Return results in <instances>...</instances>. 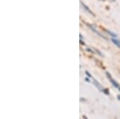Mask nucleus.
<instances>
[{
    "label": "nucleus",
    "instance_id": "obj_1",
    "mask_svg": "<svg viewBox=\"0 0 120 119\" xmlns=\"http://www.w3.org/2000/svg\"><path fill=\"white\" fill-rule=\"evenodd\" d=\"M106 73V76H107V77L109 78L110 81H111V82L112 84H113L114 86L116 87V88H119V84H118L117 82H116L115 80L112 79V77H111V76L110 75V73Z\"/></svg>",
    "mask_w": 120,
    "mask_h": 119
},
{
    "label": "nucleus",
    "instance_id": "obj_2",
    "mask_svg": "<svg viewBox=\"0 0 120 119\" xmlns=\"http://www.w3.org/2000/svg\"><path fill=\"white\" fill-rule=\"evenodd\" d=\"M86 25H87V26L89 27V28H90V29H91V30L93 31V32H95V33H96V34H97V35H98V36H101V37H102V38H104V39H106V37H105V36H102V35H101V34H100V33H99V32H98V31H96V30H95V29H94V28H93V27H92V26H90V24H86Z\"/></svg>",
    "mask_w": 120,
    "mask_h": 119
},
{
    "label": "nucleus",
    "instance_id": "obj_3",
    "mask_svg": "<svg viewBox=\"0 0 120 119\" xmlns=\"http://www.w3.org/2000/svg\"><path fill=\"white\" fill-rule=\"evenodd\" d=\"M81 4H82V7H84V9H85V10H86V11H87V12H89V13H90V15H93V16H94V13H93V12H92V11H90V9H89V7H87V6H86V5H85V4H84V3H82V2H81Z\"/></svg>",
    "mask_w": 120,
    "mask_h": 119
},
{
    "label": "nucleus",
    "instance_id": "obj_4",
    "mask_svg": "<svg viewBox=\"0 0 120 119\" xmlns=\"http://www.w3.org/2000/svg\"><path fill=\"white\" fill-rule=\"evenodd\" d=\"M111 41L114 43V44H115V45H117L119 48H120V40H117L115 38H112L111 39Z\"/></svg>",
    "mask_w": 120,
    "mask_h": 119
},
{
    "label": "nucleus",
    "instance_id": "obj_5",
    "mask_svg": "<svg viewBox=\"0 0 120 119\" xmlns=\"http://www.w3.org/2000/svg\"><path fill=\"white\" fill-rule=\"evenodd\" d=\"M106 32H107L109 35H111V36H113V37H117V35L115 34V33H113L112 32H110V31H108V30H106Z\"/></svg>",
    "mask_w": 120,
    "mask_h": 119
},
{
    "label": "nucleus",
    "instance_id": "obj_6",
    "mask_svg": "<svg viewBox=\"0 0 120 119\" xmlns=\"http://www.w3.org/2000/svg\"><path fill=\"white\" fill-rule=\"evenodd\" d=\"M94 51H95V52H97V53H98V55H99V56H102V54L101 52H99V51H98V50H97V49H96V48H94Z\"/></svg>",
    "mask_w": 120,
    "mask_h": 119
},
{
    "label": "nucleus",
    "instance_id": "obj_7",
    "mask_svg": "<svg viewBox=\"0 0 120 119\" xmlns=\"http://www.w3.org/2000/svg\"><path fill=\"white\" fill-rule=\"evenodd\" d=\"M103 92L106 93V94H109V91H108V89H103Z\"/></svg>",
    "mask_w": 120,
    "mask_h": 119
},
{
    "label": "nucleus",
    "instance_id": "obj_8",
    "mask_svg": "<svg viewBox=\"0 0 120 119\" xmlns=\"http://www.w3.org/2000/svg\"><path fill=\"white\" fill-rule=\"evenodd\" d=\"M86 75H87V76H88V77H89L92 78V77H91V75H90V73H88V72H86Z\"/></svg>",
    "mask_w": 120,
    "mask_h": 119
},
{
    "label": "nucleus",
    "instance_id": "obj_9",
    "mask_svg": "<svg viewBox=\"0 0 120 119\" xmlns=\"http://www.w3.org/2000/svg\"><path fill=\"white\" fill-rule=\"evenodd\" d=\"M79 41H80V44H82V45H85V43H83L82 39H80V40H79Z\"/></svg>",
    "mask_w": 120,
    "mask_h": 119
},
{
    "label": "nucleus",
    "instance_id": "obj_10",
    "mask_svg": "<svg viewBox=\"0 0 120 119\" xmlns=\"http://www.w3.org/2000/svg\"><path fill=\"white\" fill-rule=\"evenodd\" d=\"M86 81H90V80H89L88 78H86Z\"/></svg>",
    "mask_w": 120,
    "mask_h": 119
},
{
    "label": "nucleus",
    "instance_id": "obj_11",
    "mask_svg": "<svg viewBox=\"0 0 120 119\" xmlns=\"http://www.w3.org/2000/svg\"><path fill=\"white\" fill-rule=\"evenodd\" d=\"M79 36H80V39H82V35H80Z\"/></svg>",
    "mask_w": 120,
    "mask_h": 119
},
{
    "label": "nucleus",
    "instance_id": "obj_12",
    "mask_svg": "<svg viewBox=\"0 0 120 119\" xmlns=\"http://www.w3.org/2000/svg\"><path fill=\"white\" fill-rule=\"evenodd\" d=\"M118 97H119V100H120V96H118Z\"/></svg>",
    "mask_w": 120,
    "mask_h": 119
},
{
    "label": "nucleus",
    "instance_id": "obj_13",
    "mask_svg": "<svg viewBox=\"0 0 120 119\" xmlns=\"http://www.w3.org/2000/svg\"><path fill=\"white\" fill-rule=\"evenodd\" d=\"M119 91H120V87H119Z\"/></svg>",
    "mask_w": 120,
    "mask_h": 119
},
{
    "label": "nucleus",
    "instance_id": "obj_14",
    "mask_svg": "<svg viewBox=\"0 0 120 119\" xmlns=\"http://www.w3.org/2000/svg\"><path fill=\"white\" fill-rule=\"evenodd\" d=\"M114 1H115V0H114Z\"/></svg>",
    "mask_w": 120,
    "mask_h": 119
}]
</instances>
